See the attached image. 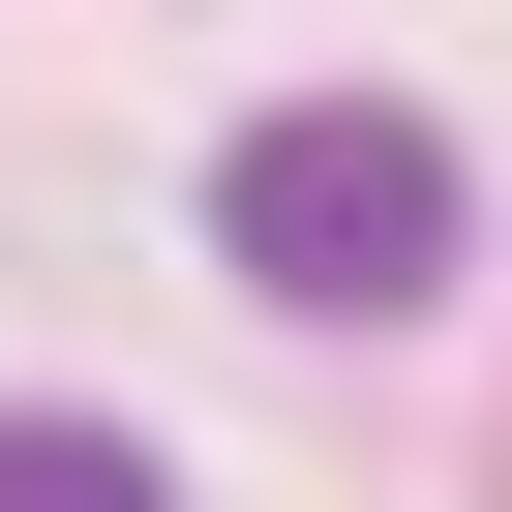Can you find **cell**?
Segmentation results:
<instances>
[{
  "label": "cell",
  "mask_w": 512,
  "mask_h": 512,
  "mask_svg": "<svg viewBox=\"0 0 512 512\" xmlns=\"http://www.w3.org/2000/svg\"><path fill=\"white\" fill-rule=\"evenodd\" d=\"M0 512H181V482H151L121 422H0Z\"/></svg>",
  "instance_id": "7a4b0ae2"
},
{
  "label": "cell",
  "mask_w": 512,
  "mask_h": 512,
  "mask_svg": "<svg viewBox=\"0 0 512 512\" xmlns=\"http://www.w3.org/2000/svg\"><path fill=\"white\" fill-rule=\"evenodd\" d=\"M211 241L272 272L302 332H392L422 272H452V151L392 121V91H302V121H241V181H211Z\"/></svg>",
  "instance_id": "6da1fadb"
}]
</instances>
